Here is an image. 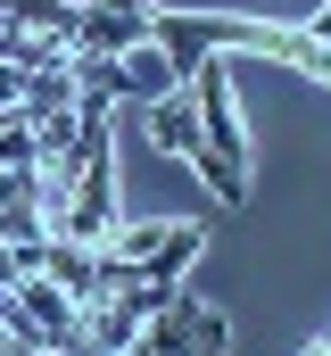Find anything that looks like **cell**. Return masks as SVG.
Here are the masks:
<instances>
[{"mask_svg":"<svg viewBox=\"0 0 331 356\" xmlns=\"http://www.w3.org/2000/svg\"><path fill=\"white\" fill-rule=\"evenodd\" d=\"M158 0H75V50L91 58H124L133 42H150Z\"/></svg>","mask_w":331,"mask_h":356,"instance_id":"obj_1","label":"cell"},{"mask_svg":"<svg viewBox=\"0 0 331 356\" xmlns=\"http://www.w3.org/2000/svg\"><path fill=\"white\" fill-rule=\"evenodd\" d=\"M8 298L25 307V323H33V340L42 348H67V340H83V307L50 282V273H17L8 282Z\"/></svg>","mask_w":331,"mask_h":356,"instance_id":"obj_2","label":"cell"},{"mask_svg":"<svg viewBox=\"0 0 331 356\" xmlns=\"http://www.w3.org/2000/svg\"><path fill=\"white\" fill-rule=\"evenodd\" d=\"M199 249H207V224H191V216H166V241H158V249H150L133 273H141L150 290H182V282H191V266H199Z\"/></svg>","mask_w":331,"mask_h":356,"instance_id":"obj_3","label":"cell"},{"mask_svg":"<svg viewBox=\"0 0 331 356\" xmlns=\"http://www.w3.org/2000/svg\"><path fill=\"white\" fill-rule=\"evenodd\" d=\"M150 141H158L166 158H191V149H199V108H191V91L150 99Z\"/></svg>","mask_w":331,"mask_h":356,"instance_id":"obj_4","label":"cell"},{"mask_svg":"<svg viewBox=\"0 0 331 356\" xmlns=\"http://www.w3.org/2000/svg\"><path fill=\"white\" fill-rule=\"evenodd\" d=\"M75 108L83 116H108L116 108V91H124V58H91V50H75Z\"/></svg>","mask_w":331,"mask_h":356,"instance_id":"obj_5","label":"cell"},{"mask_svg":"<svg viewBox=\"0 0 331 356\" xmlns=\"http://www.w3.org/2000/svg\"><path fill=\"white\" fill-rule=\"evenodd\" d=\"M124 91H150V99H166V91H182V67L166 58L158 42H133V50H124Z\"/></svg>","mask_w":331,"mask_h":356,"instance_id":"obj_6","label":"cell"},{"mask_svg":"<svg viewBox=\"0 0 331 356\" xmlns=\"http://www.w3.org/2000/svg\"><path fill=\"white\" fill-rule=\"evenodd\" d=\"M25 133H33V166L75 158V141H83V108H58V116H42V124H25Z\"/></svg>","mask_w":331,"mask_h":356,"instance_id":"obj_7","label":"cell"},{"mask_svg":"<svg viewBox=\"0 0 331 356\" xmlns=\"http://www.w3.org/2000/svg\"><path fill=\"white\" fill-rule=\"evenodd\" d=\"M8 17L25 33H50V42H75V0H8Z\"/></svg>","mask_w":331,"mask_h":356,"instance_id":"obj_8","label":"cell"},{"mask_svg":"<svg viewBox=\"0 0 331 356\" xmlns=\"http://www.w3.org/2000/svg\"><path fill=\"white\" fill-rule=\"evenodd\" d=\"M158 241H166V216H150V224H116V232H108V249H116L124 266H141Z\"/></svg>","mask_w":331,"mask_h":356,"instance_id":"obj_9","label":"cell"},{"mask_svg":"<svg viewBox=\"0 0 331 356\" xmlns=\"http://www.w3.org/2000/svg\"><path fill=\"white\" fill-rule=\"evenodd\" d=\"M8 207H33V216H42V175H33V166H0V216H8Z\"/></svg>","mask_w":331,"mask_h":356,"instance_id":"obj_10","label":"cell"},{"mask_svg":"<svg viewBox=\"0 0 331 356\" xmlns=\"http://www.w3.org/2000/svg\"><path fill=\"white\" fill-rule=\"evenodd\" d=\"M232 348V323L216 315V307H199V323H191V356H224Z\"/></svg>","mask_w":331,"mask_h":356,"instance_id":"obj_11","label":"cell"},{"mask_svg":"<svg viewBox=\"0 0 331 356\" xmlns=\"http://www.w3.org/2000/svg\"><path fill=\"white\" fill-rule=\"evenodd\" d=\"M0 166H33V133L17 116H0Z\"/></svg>","mask_w":331,"mask_h":356,"instance_id":"obj_12","label":"cell"},{"mask_svg":"<svg viewBox=\"0 0 331 356\" xmlns=\"http://www.w3.org/2000/svg\"><path fill=\"white\" fill-rule=\"evenodd\" d=\"M17 91H25V67H0V116H17Z\"/></svg>","mask_w":331,"mask_h":356,"instance_id":"obj_13","label":"cell"},{"mask_svg":"<svg viewBox=\"0 0 331 356\" xmlns=\"http://www.w3.org/2000/svg\"><path fill=\"white\" fill-rule=\"evenodd\" d=\"M298 33H315V42H331V0L315 8V17H307V25H298Z\"/></svg>","mask_w":331,"mask_h":356,"instance_id":"obj_14","label":"cell"}]
</instances>
